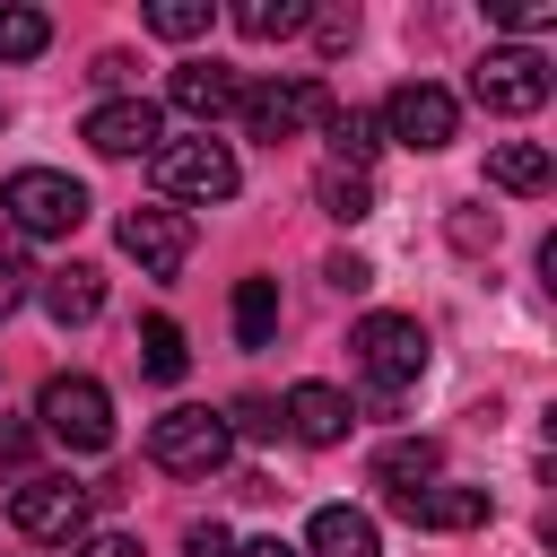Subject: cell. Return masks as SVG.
Segmentation results:
<instances>
[{"mask_svg": "<svg viewBox=\"0 0 557 557\" xmlns=\"http://www.w3.org/2000/svg\"><path fill=\"white\" fill-rule=\"evenodd\" d=\"M209 0H148V35H165V44H191V35H209Z\"/></svg>", "mask_w": 557, "mask_h": 557, "instance_id": "24", "label": "cell"}, {"mask_svg": "<svg viewBox=\"0 0 557 557\" xmlns=\"http://www.w3.org/2000/svg\"><path fill=\"white\" fill-rule=\"evenodd\" d=\"M235 113H244V131L252 139H296L305 122H322L331 113V96H322V78H261V87H244L235 96Z\"/></svg>", "mask_w": 557, "mask_h": 557, "instance_id": "9", "label": "cell"}, {"mask_svg": "<svg viewBox=\"0 0 557 557\" xmlns=\"http://www.w3.org/2000/svg\"><path fill=\"white\" fill-rule=\"evenodd\" d=\"M305 557H383V531H374V513H357V505H322V513L305 522Z\"/></svg>", "mask_w": 557, "mask_h": 557, "instance_id": "15", "label": "cell"}, {"mask_svg": "<svg viewBox=\"0 0 557 557\" xmlns=\"http://www.w3.org/2000/svg\"><path fill=\"white\" fill-rule=\"evenodd\" d=\"M435 470H444V453H435L426 435H400V444L374 453V487H383V496H409V487H426Z\"/></svg>", "mask_w": 557, "mask_h": 557, "instance_id": "18", "label": "cell"}, {"mask_svg": "<svg viewBox=\"0 0 557 557\" xmlns=\"http://www.w3.org/2000/svg\"><path fill=\"white\" fill-rule=\"evenodd\" d=\"M383 139H400V148H418V157H435V148H453V131H461V104H453V87H435V78H400L392 96H383Z\"/></svg>", "mask_w": 557, "mask_h": 557, "instance_id": "6", "label": "cell"}, {"mask_svg": "<svg viewBox=\"0 0 557 557\" xmlns=\"http://www.w3.org/2000/svg\"><path fill=\"white\" fill-rule=\"evenodd\" d=\"M313 44L322 52H348L357 44V9H313Z\"/></svg>", "mask_w": 557, "mask_h": 557, "instance_id": "27", "label": "cell"}, {"mask_svg": "<svg viewBox=\"0 0 557 557\" xmlns=\"http://www.w3.org/2000/svg\"><path fill=\"white\" fill-rule=\"evenodd\" d=\"M78 557H139V540H131V531H96Z\"/></svg>", "mask_w": 557, "mask_h": 557, "instance_id": "33", "label": "cell"}, {"mask_svg": "<svg viewBox=\"0 0 557 557\" xmlns=\"http://www.w3.org/2000/svg\"><path fill=\"white\" fill-rule=\"evenodd\" d=\"M548 61L531 52V44H496V52H479V70H470V96L487 104V113H540L548 104Z\"/></svg>", "mask_w": 557, "mask_h": 557, "instance_id": "8", "label": "cell"}, {"mask_svg": "<svg viewBox=\"0 0 557 557\" xmlns=\"http://www.w3.org/2000/svg\"><path fill=\"white\" fill-rule=\"evenodd\" d=\"M165 96H174V113H191V122H218V113H235V70L226 61H183L174 78H165Z\"/></svg>", "mask_w": 557, "mask_h": 557, "instance_id": "14", "label": "cell"}, {"mask_svg": "<svg viewBox=\"0 0 557 557\" xmlns=\"http://www.w3.org/2000/svg\"><path fill=\"white\" fill-rule=\"evenodd\" d=\"M113 235H122V252H131L148 278H174V270L191 261V218H183V209H165V200H157V209H122V226H113Z\"/></svg>", "mask_w": 557, "mask_h": 557, "instance_id": "11", "label": "cell"}, {"mask_svg": "<svg viewBox=\"0 0 557 557\" xmlns=\"http://www.w3.org/2000/svg\"><path fill=\"white\" fill-rule=\"evenodd\" d=\"M235 339L244 348L278 339V278H235Z\"/></svg>", "mask_w": 557, "mask_h": 557, "instance_id": "21", "label": "cell"}, {"mask_svg": "<svg viewBox=\"0 0 557 557\" xmlns=\"http://www.w3.org/2000/svg\"><path fill=\"white\" fill-rule=\"evenodd\" d=\"M278 426L296 435V444H313V453H331L348 426H357V409H348V392H331V383H296L287 400H278Z\"/></svg>", "mask_w": 557, "mask_h": 557, "instance_id": "13", "label": "cell"}, {"mask_svg": "<svg viewBox=\"0 0 557 557\" xmlns=\"http://www.w3.org/2000/svg\"><path fill=\"white\" fill-rule=\"evenodd\" d=\"M235 26H244L252 44H278V35H305L313 9H305V0H235Z\"/></svg>", "mask_w": 557, "mask_h": 557, "instance_id": "23", "label": "cell"}, {"mask_svg": "<svg viewBox=\"0 0 557 557\" xmlns=\"http://www.w3.org/2000/svg\"><path fill=\"white\" fill-rule=\"evenodd\" d=\"M348 348H357L374 400H400V392L426 374V331H418V313H366V322L348 331Z\"/></svg>", "mask_w": 557, "mask_h": 557, "instance_id": "2", "label": "cell"}, {"mask_svg": "<svg viewBox=\"0 0 557 557\" xmlns=\"http://www.w3.org/2000/svg\"><path fill=\"white\" fill-rule=\"evenodd\" d=\"M548 17H557V0H496V26H513V35H531Z\"/></svg>", "mask_w": 557, "mask_h": 557, "instance_id": "28", "label": "cell"}, {"mask_svg": "<svg viewBox=\"0 0 557 557\" xmlns=\"http://www.w3.org/2000/svg\"><path fill=\"white\" fill-rule=\"evenodd\" d=\"M78 139H87L96 157H157V148H165V113H157L148 96H104V104L78 122Z\"/></svg>", "mask_w": 557, "mask_h": 557, "instance_id": "10", "label": "cell"}, {"mask_svg": "<svg viewBox=\"0 0 557 557\" xmlns=\"http://www.w3.org/2000/svg\"><path fill=\"white\" fill-rule=\"evenodd\" d=\"M52 44V17L44 9H0V61H35Z\"/></svg>", "mask_w": 557, "mask_h": 557, "instance_id": "25", "label": "cell"}, {"mask_svg": "<svg viewBox=\"0 0 557 557\" xmlns=\"http://www.w3.org/2000/svg\"><path fill=\"white\" fill-rule=\"evenodd\" d=\"M548 174H557V157L540 139H487V183L496 191H548Z\"/></svg>", "mask_w": 557, "mask_h": 557, "instance_id": "17", "label": "cell"}, {"mask_svg": "<svg viewBox=\"0 0 557 557\" xmlns=\"http://www.w3.org/2000/svg\"><path fill=\"white\" fill-rule=\"evenodd\" d=\"M87 513H96V487H78V479H61V470L9 487V522H17L26 540H78Z\"/></svg>", "mask_w": 557, "mask_h": 557, "instance_id": "7", "label": "cell"}, {"mask_svg": "<svg viewBox=\"0 0 557 557\" xmlns=\"http://www.w3.org/2000/svg\"><path fill=\"white\" fill-rule=\"evenodd\" d=\"M148 174H157L165 200H200V209H209V200H235V183H244L235 148L209 139V131H200V139H165V148L148 157Z\"/></svg>", "mask_w": 557, "mask_h": 557, "instance_id": "3", "label": "cell"}, {"mask_svg": "<svg viewBox=\"0 0 557 557\" xmlns=\"http://www.w3.org/2000/svg\"><path fill=\"white\" fill-rule=\"evenodd\" d=\"M139 374H148V383H183V374H191V348H183V331H174L165 313L139 322Z\"/></svg>", "mask_w": 557, "mask_h": 557, "instance_id": "22", "label": "cell"}, {"mask_svg": "<svg viewBox=\"0 0 557 557\" xmlns=\"http://www.w3.org/2000/svg\"><path fill=\"white\" fill-rule=\"evenodd\" d=\"M35 426L52 444H70V453H104L113 444V392L96 374H52L44 400H35Z\"/></svg>", "mask_w": 557, "mask_h": 557, "instance_id": "4", "label": "cell"}, {"mask_svg": "<svg viewBox=\"0 0 557 557\" xmlns=\"http://www.w3.org/2000/svg\"><path fill=\"white\" fill-rule=\"evenodd\" d=\"M453 244H461V252H479V244H496V218H479V209H461V218H453Z\"/></svg>", "mask_w": 557, "mask_h": 557, "instance_id": "32", "label": "cell"}, {"mask_svg": "<svg viewBox=\"0 0 557 557\" xmlns=\"http://www.w3.org/2000/svg\"><path fill=\"white\" fill-rule=\"evenodd\" d=\"M322 131H331V165H374V148H383V122L374 113H357V104H331L322 113Z\"/></svg>", "mask_w": 557, "mask_h": 557, "instance_id": "19", "label": "cell"}, {"mask_svg": "<svg viewBox=\"0 0 557 557\" xmlns=\"http://www.w3.org/2000/svg\"><path fill=\"white\" fill-rule=\"evenodd\" d=\"M235 557H305V548H287V540H244Z\"/></svg>", "mask_w": 557, "mask_h": 557, "instance_id": "35", "label": "cell"}, {"mask_svg": "<svg viewBox=\"0 0 557 557\" xmlns=\"http://www.w3.org/2000/svg\"><path fill=\"white\" fill-rule=\"evenodd\" d=\"M322 278H331L339 296H357V287H374V270H366L357 252H331V270H322Z\"/></svg>", "mask_w": 557, "mask_h": 557, "instance_id": "31", "label": "cell"}, {"mask_svg": "<svg viewBox=\"0 0 557 557\" xmlns=\"http://www.w3.org/2000/svg\"><path fill=\"white\" fill-rule=\"evenodd\" d=\"M35 461V426L26 418H0V470H26Z\"/></svg>", "mask_w": 557, "mask_h": 557, "instance_id": "29", "label": "cell"}, {"mask_svg": "<svg viewBox=\"0 0 557 557\" xmlns=\"http://www.w3.org/2000/svg\"><path fill=\"white\" fill-rule=\"evenodd\" d=\"M226 426H244V435H278V409H270V400H252V392H244V400H235V409H226Z\"/></svg>", "mask_w": 557, "mask_h": 557, "instance_id": "30", "label": "cell"}, {"mask_svg": "<svg viewBox=\"0 0 557 557\" xmlns=\"http://www.w3.org/2000/svg\"><path fill=\"white\" fill-rule=\"evenodd\" d=\"M313 200H322V218L357 226V218H374V174H357V165H322V174H313Z\"/></svg>", "mask_w": 557, "mask_h": 557, "instance_id": "20", "label": "cell"}, {"mask_svg": "<svg viewBox=\"0 0 557 557\" xmlns=\"http://www.w3.org/2000/svg\"><path fill=\"white\" fill-rule=\"evenodd\" d=\"M26 296H35V270H26V244H17V235H0V322H9V313H17Z\"/></svg>", "mask_w": 557, "mask_h": 557, "instance_id": "26", "label": "cell"}, {"mask_svg": "<svg viewBox=\"0 0 557 557\" xmlns=\"http://www.w3.org/2000/svg\"><path fill=\"white\" fill-rule=\"evenodd\" d=\"M0 209H9L17 235H78L87 226V183L61 174V165H17L0 183Z\"/></svg>", "mask_w": 557, "mask_h": 557, "instance_id": "1", "label": "cell"}, {"mask_svg": "<svg viewBox=\"0 0 557 557\" xmlns=\"http://www.w3.org/2000/svg\"><path fill=\"white\" fill-rule=\"evenodd\" d=\"M226 453H235V426L218 409H165L148 426V461L174 479H209V470H226Z\"/></svg>", "mask_w": 557, "mask_h": 557, "instance_id": "5", "label": "cell"}, {"mask_svg": "<svg viewBox=\"0 0 557 557\" xmlns=\"http://www.w3.org/2000/svg\"><path fill=\"white\" fill-rule=\"evenodd\" d=\"M392 513H400V522H418V531H479L496 505H487V487H453V479H426V487L392 496Z\"/></svg>", "mask_w": 557, "mask_h": 557, "instance_id": "12", "label": "cell"}, {"mask_svg": "<svg viewBox=\"0 0 557 557\" xmlns=\"http://www.w3.org/2000/svg\"><path fill=\"white\" fill-rule=\"evenodd\" d=\"M0 122H9V113H0Z\"/></svg>", "mask_w": 557, "mask_h": 557, "instance_id": "36", "label": "cell"}, {"mask_svg": "<svg viewBox=\"0 0 557 557\" xmlns=\"http://www.w3.org/2000/svg\"><path fill=\"white\" fill-rule=\"evenodd\" d=\"M96 87H131V52H96Z\"/></svg>", "mask_w": 557, "mask_h": 557, "instance_id": "34", "label": "cell"}, {"mask_svg": "<svg viewBox=\"0 0 557 557\" xmlns=\"http://www.w3.org/2000/svg\"><path fill=\"white\" fill-rule=\"evenodd\" d=\"M44 313H52L61 331L96 322V313H104V270H87V261H70V270H44Z\"/></svg>", "mask_w": 557, "mask_h": 557, "instance_id": "16", "label": "cell"}]
</instances>
